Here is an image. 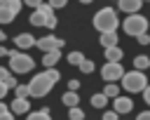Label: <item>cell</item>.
<instances>
[{"instance_id":"cell-39","label":"cell","mask_w":150,"mask_h":120,"mask_svg":"<svg viewBox=\"0 0 150 120\" xmlns=\"http://www.w3.org/2000/svg\"><path fill=\"white\" fill-rule=\"evenodd\" d=\"M7 75H9V71H7V68H2V66H0V80H5V78H7Z\"/></svg>"},{"instance_id":"cell-21","label":"cell","mask_w":150,"mask_h":120,"mask_svg":"<svg viewBox=\"0 0 150 120\" xmlns=\"http://www.w3.org/2000/svg\"><path fill=\"white\" fill-rule=\"evenodd\" d=\"M82 61H84V54H82V52H77V49H75V52H70V54H68V64H70V66H80Z\"/></svg>"},{"instance_id":"cell-14","label":"cell","mask_w":150,"mask_h":120,"mask_svg":"<svg viewBox=\"0 0 150 120\" xmlns=\"http://www.w3.org/2000/svg\"><path fill=\"white\" fill-rule=\"evenodd\" d=\"M59 59H61V52H59V49H54V52H45V56H42V64H45L47 68H56Z\"/></svg>"},{"instance_id":"cell-7","label":"cell","mask_w":150,"mask_h":120,"mask_svg":"<svg viewBox=\"0 0 150 120\" xmlns=\"http://www.w3.org/2000/svg\"><path fill=\"white\" fill-rule=\"evenodd\" d=\"M66 42L56 35H45V38H38L35 40V47H40L42 52H54V49H61Z\"/></svg>"},{"instance_id":"cell-9","label":"cell","mask_w":150,"mask_h":120,"mask_svg":"<svg viewBox=\"0 0 150 120\" xmlns=\"http://www.w3.org/2000/svg\"><path fill=\"white\" fill-rule=\"evenodd\" d=\"M9 113L12 115H21V113H30V101L23 99V96H16L9 106Z\"/></svg>"},{"instance_id":"cell-28","label":"cell","mask_w":150,"mask_h":120,"mask_svg":"<svg viewBox=\"0 0 150 120\" xmlns=\"http://www.w3.org/2000/svg\"><path fill=\"white\" fill-rule=\"evenodd\" d=\"M21 5H23L21 0H7V2H5V7H9V9L14 12V14H19V9H21Z\"/></svg>"},{"instance_id":"cell-4","label":"cell","mask_w":150,"mask_h":120,"mask_svg":"<svg viewBox=\"0 0 150 120\" xmlns=\"http://www.w3.org/2000/svg\"><path fill=\"white\" fill-rule=\"evenodd\" d=\"M122 80V87L127 89V92H143V87L148 85V78H145V73L143 71H124V75L120 78Z\"/></svg>"},{"instance_id":"cell-24","label":"cell","mask_w":150,"mask_h":120,"mask_svg":"<svg viewBox=\"0 0 150 120\" xmlns=\"http://www.w3.org/2000/svg\"><path fill=\"white\" fill-rule=\"evenodd\" d=\"M35 9H38L40 14H45V16H52V14H56V12H54V9H52V7L47 5V2H40V5L35 7Z\"/></svg>"},{"instance_id":"cell-1","label":"cell","mask_w":150,"mask_h":120,"mask_svg":"<svg viewBox=\"0 0 150 120\" xmlns=\"http://www.w3.org/2000/svg\"><path fill=\"white\" fill-rule=\"evenodd\" d=\"M91 24H94V28H96L98 33H108V31H117L120 19H117V12H115L112 7H101V9L94 14Z\"/></svg>"},{"instance_id":"cell-35","label":"cell","mask_w":150,"mask_h":120,"mask_svg":"<svg viewBox=\"0 0 150 120\" xmlns=\"http://www.w3.org/2000/svg\"><path fill=\"white\" fill-rule=\"evenodd\" d=\"M141 94H143V101H145V104H148V106H150V85H145V87H143V92H141Z\"/></svg>"},{"instance_id":"cell-8","label":"cell","mask_w":150,"mask_h":120,"mask_svg":"<svg viewBox=\"0 0 150 120\" xmlns=\"http://www.w3.org/2000/svg\"><path fill=\"white\" fill-rule=\"evenodd\" d=\"M131 108H134V101H131L129 96H115V99H112V111H115L117 115L131 113Z\"/></svg>"},{"instance_id":"cell-15","label":"cell","mask_w":150,"mask_h":120,"mask_svg":"<svg viewBox=\"0 0 150 120\" xmlns=\"http://www.w3.org/2000/svg\"><path fill=\"white\" fill-rule=\"evenodd\" d=\"M61 101H63L68 108H73V106H80V94H77V92H66V94L61 96Z\"/></svg>"},{"instance_id":"cell-36","label":"cell","mask_w":150,"mask_h":120,"mask_svg":"<svg viewBox=\"0 0 150 120\" xmlns=\"http://www.w3.org/2000/svg\"><path fill=\"white\" fill-rule=\"evenodd\" d=\"M23 5H28V7H38L40 2H45V0H21Z\"/></svg>"},{"instance_id":"cell-33","label":"cell","mask_w":150,"mask_h":120,"mask_svg":"<svg viewBox=\"0 0 150 120\" xmlns=\"http://www.w3.org/2000/svg\"><path fill=\"white\" fill-rule=\"evenodd\" d=\"M77 89H80V80H75V78L68 80V92H77Z\"/></svg>"},{"instance_id":"cell-2","label":"cell","mask_w":150,"mask_h":120,"mask_svg":"<svg viewBox=\"0 0 150 120\" xmlns=\"http://www.w3.org/2000/svg\"><path fill=\"white\" fill-rule=\"evenodd\" d=\"M33 66H35V61H33V56L30 54H26V52H19V49H12L9 52V71L12 73H28V71H33Z\"/></svg>"},{"instance_id":"cell-20","label":"cell","mask_w":150,"mask_h":120,"mask_svg":"<svg viewBox=\"0 0 150 120\" xmlns=\"http://www.w3.org/2000/svg\"><path fill=\"white\" fill-rule=\"evenodd\" d=\"M26 120H52V118H49V108L33 111V113H28V118H26Z\"/></svg>"},{"instance_id":"cell-30","label":"cell","mask_w":150,"mask_h":120,"mask_svg":"<svg viewBox=\"0 0 150 120\" xmlns=\"http://www.w3.org/2000/svg\"><path fill=\"white\" fill-rule=\"evenodd\" d=\"M56 26H59V19H56V14L47 16V21H45V28H56Z\"/></svg>"},{"instance_id":"cell-18","label":"cell","mask_w":150,"mask_h":120,"mask_svg":"<svg viewBox=\"0 0 150 120\" xmlns=\"http://www.w3.org/2000/svg\"><path fill=\"white\" fill-rule=\"evenodd\" d=\"M101 94H103L105 99H115V96H120V87H117L115 82H108V85H105V89H103Z\"/></svg>"},{"instance_id":"cell-44","label":"cell","mask_w":150,"mask_h":120,"mask_svg":"<svg viewBox=\"0 0 150 120\" xmlns=\"http://www.w3.org/2000/svg\"><path fill=\"white\" fill-rule=\"evenodd\" d=\"M80 2H82V5H89V2H94V0H80Z\"/></svg>"},{"instance_id":"cell-6","label":"cell","mask_w":150,"mask_h":120,"mask_svg":"<svg viewBox=\"0 0 150 120\" xmlns=\"http://www.w3.org/2000/svg\"><path fill=\"white\" fill-rule=\"evenodd\" d=\"M124 75V66L122 64H103V68H101V78L105 80V82H117L120 78Z\"/></svg>"},{"instance_id":"cell-5","label":"cell","mask_w":150,"mask_h":120,"mask_svg":"<svg viewBox=\"0 0 150 120\" xmlns=\"http://www.w3.org/2000/svg\"><path fill=\"white\" fill-rule=\"evenodd\" d=\"M122 26H124V33L131 35V38H138L141 33H148V19H145L141 12H138V14H129Z\"/></svg>"},{"instance_id":"cell-26","label":"cell","mask_w":150,"mask_h":120,"mask_svg":"<svg viewBox=\"0 0 150 120\" xmlns=\"http://www.w3.org/2000/svg\"><path fill=\"white\" fill-rule=\"evenodd\" d=\"M77 68H80L82 73H94V61H89V59H84V61H82V64H80Z\"/></svg>"},{"instance_id":"cell-31","label":"cell","mask_w":150,"mask_h":120,"mask_svg":"<svg viewBox=\"0 0 150 120\" xmlns=\"http://www.w3.org/2000/svg\"><path fill=\"white\" fill-rule=\"evenodd\" d=\"M66 2H68V0H49L47 5H49V7L54 9V12H56V9H61V7H66Z\"/></svg>"},{"instance_id":"cell-16","label":"cell","mask_w":150,"mask_h":120,"mask_svg":"<svg viewBox=\"0 0 150 120\" xmlns=\"http://www.w3.org/2000/svg\"><path fill=\"white\" fill-rule=\"evenodd\" d=\"M14 16H16V14H14L9 7L0 5V24H2V26H5V24H12V21H14Z\"/></svg>"},{"instance_id":"cell-12","label":"cell","mask_w":150,"mask_h":120,"mask_svg":"<svg viewBox=\"0 0 150 120\" xmlns=\"http://www.w3.org/2000/svg\"><path fill=\"white\" fill-rule=\"evenodd\" d=\"M103 54H105V61H110V64H120V61H122V56H124V52H122L117 45L105 47V49H103Z\"/></svg>"},{"instance_id":"cell-22","label":"cell","mask_w":150,"mask_h":120,"mask_svg":"<svg viewBox=\"0 0 150 120\" xmlns=\"http://www.w3.org/2000/svg\"><path fill=\"white\" fill-rule=\"evenodd\" d=\"M105 104H108V99L103 94H91V106L94 108H105Z\"/></svg>"},{"instance_id":"cell-32","label":"cell","mask_w":150,"mask_h":120,"mask_svg":"<svg viewBox=\"0 0 150 120\" xmlns=\"http://www.w3.org/2000/svg\"><path fill=\"white\" fill-rule=\"evenodd\" d=\"M136 40H138V45H150V33H141Z\"/></svg>"},{"instance_id":"cell-3","label":"cell","mask_w":150,"mask_h":120,"mask_svg":"<svg viewBox=\"0 0 150 120\" xmlns=\"http://www.w3.org/2000/svg\"><path fill=\"white\" fill-rule=\"evenodd\" d=\"M26 85H28V96H35V99L47 96V94L52 92V87H54V82H52L45 73L33 75V78H30V82H26Z\"/></svg>"},{"instance_id":"cell-13","label":"cell","mask_w":150,"mask_h":120,"mask_svg":"<svg viewBox=\"0 0 150 120\" xmlns=\"http://www.w3.org/2000/svg\"><path fill=\"white\" fill-rule=\"evenodd\" d=\"M98 42H101L103 47H112V45H120V40H117V31H108V33H101Z\"/></svg>"},{"instance_id":"cell-34","label":"cell","mask_w":150,"mask_h":120,"mask_svg":"<svg viewBox=\"0 0 150 120\" xmlns=\"http://www.w3.org/2000/svg\"><path fill=\"white\" fill-rule=\"evenodd\" d=\"M103 120H120V115H117L115 111H105V113H103Z\"/></svg>"},{"instance_id":"cell-38","label":"cell","mask_w":150,"mask_h":120,"mask_svg":"<svg viewBox=\"0 0 150 120\" xmlns=\"http://www.w3.org/2000/svg\"><path fill=\"white\" fill-rule=\"evenodd\" d=\"M2 56H9V49H7V47H2V45H0V59H2Z\"/></svg>"},{"instance_id":"cell-43","label":"cell","mask_w":150,"mask_h":120,"mask_svg":"<svg viewBox=\"0 0 150 120\" xmlns=\"http://www.w3.org/2000/svg\"><path fill=\"white\" fill-rule=\"evenodd\" d=\"M5 40H7V33H5L2 28H0V42H5Z\"/></svg>"},{"instance_id":"cell-42","label":"cell","mask_w":150,"mask_h":120,"mask_svg":"<svg viewBox=\"0 0 150 120\" xmlns=\"http://www.w3.org/2000/svg\"><path fill=\"white\" fill-rule=\"evenodd\" d=\"M7 111H9V106H7V104H2V101H0V115H2V113H7Z\"/></svg>"},{"instance_id":"cell-23","label":"cell","mask_w":150,"mask_h":120,"mask_svg":"<svg viewBox=\"0 0 150 120\" xmlns=\"http://www.w3.org/2000/svg\"><path fill=\"white\" fill-rule=\"evenodd\" d=\"M68 120H84V111H82L80 106H73V108L68 111Z\"/></svg>"},{"instance_id":"cell-10","label":"cell","mask_w":150,"mask_h":120,"mask_svg":"<svg viewBox=\"0 0 150 120\" xmlns=\"http://www.w3.org/2000/svg\"><path fill=\"white\" fill-rule=\"evenodd\" d=\"M117 7L127 14H138L143 7V0H117Z\"/></svg>"},{"instance_id":"cell-37","label":"cell","mask_w":150,"mask_h":120,"mask_svg":"<svg viewBox=\"0 0 150 120\" xmlns=\"http://www.w3.org/2000/svg\"><path fill=\"white\" fill-rule=\"evenodd\" d=\"M136 120H150V111H143V113H138V118Z\"/></svg>"},{"instance_id":"cell-19","label":"cell","mask_w":150,"mask_h":120,"mask_svg":"<svg viewBox=\"0 0 150 120\" xmlns=\"http://www.w3.org/2000/svg\"><path fill=\"white\" fill-rule=\"evenodd\" d=\"M28 21H30V26H38V28L42 26V28H45V21H47V16H45V14H40V12L35 9V12L30 14V19H28Z\"/></svg>"},{"instance_id":"cell-25","label":"cell","mask_w":150,"mask_h":120,"mask_svg":"<svg viewBox=\"0 0 150 120\" xmlns=\"http://www.w3.org/2000/svg\"><path fill=\"white\" fill-rule=\"evenodd\" d=\"M45 75H47L52 82H59V80H61V73H59V68H47V71H45Z\"/></svg>"},{"instance_id":"cell-29","label":"cell","mask_w":150,"mask_h":120,"mask_svg":"<svg viewBox=\"0 0 150 120\" xmlns=\"http://www.w3.org/2000/svg\"><path fill=\"white\" fill-rule=\"evenodd\" d=\"M14 94H16V96L28 99V85H16V87H14Z\"/></svg>"},{"instance_id":"cell-11","label":"cell","mask_w":150,"mask_h":120,"mask_svg":"<svg viewBox=\"0 0 150 120\" xmlns=\"http://www.w3.org/2000/svg\"><path fill=\"white\" fill-rule=\"evenodd\" d=\"M14 45H16L19 49H28V47H35V38H33L30 33H19V35L14 38Z\"/></svg>"},{"instance_id":"cell-27","label":"cell","mask_w":150,"mask_h":120,"mask_svg":"<svg viewBox=\"0 0 150 120\" xmlns=\"http://www.w3.org/2000/svg\"><path fill=\"white\" fill-rule=\"evenodd\" d=\"M0 82H2V85H5V87H7V89H14V87H16V85H19V82H16V78H14V75H12V73H9V75H7V78H5V80H0Z\"/></svg>"},{"instance_id":"cell-17","label":"cell","mask_w":150,"mask_h":120,"mask_svg":"<svg viewBox=\"0 0 150 120\" xmlns=\"http://www.w3.org/2000/svg\"><path fill=\"white\" fill-rule=\"evenodd\" d=\"M145 68H150V56H145V54L136 56L134 59V71H145Z\"/></svg>"},{"instance_id":"cell-40","label":"cell","mask_w":150,"mask_h":120,"mask_svg":"<svg viewBox=\"0 0 150 120\" xmlns=\"http://www.w3.org/2000/svg\"><path fill=\"white\" fill-rule=\"evenodd\" d=\"M0 120H14V115L7 111V113H2V115H0Z\"/></svg>"},{"instance_id":"cell-41","label":"cell","mask_w":150,"mask_h":120,"mask_svg":"<svg viewBox=\"0 0 150 120\" xmlns=\"http://www.w3.org/2000/svg\"><path fill=\"white\" fill-rule=\"evenodd\" d=\"M5 94H7V87H5V85H2V82H0V101H2V99H5Z\"/></svg>"}]
</instances>
